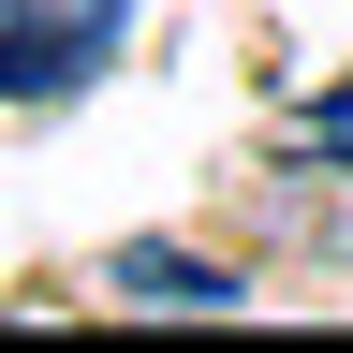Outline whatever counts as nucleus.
Wrapping results in <instances>:
<instances>
[{
	"instance_id": "nucleus-1",
	"label": "nucleus",
	"mask_w": 353,
	"mask_h": 353,
	"mask_svg": "<svg viewBox=\"0 0 353 353\" xmlns=\"http://www.w3.org/2000/svg\"><path fill=\"white\" fill-rule=\"evenodd\" d=\"M118 0H0V103H74L118 59Z\"/></svg>"
},
{
	"instance_id": "nucleus-2",
	"label": "nucleus",
	"mask_w": 353,
	"mask_h": 353,
	"mask_svg": "<svg viewBox=\"0 0 353 353\" xmlns=\"http://www.w3.org/2000/svg\"><path fill=\"white\" fill-rule=\"evenodd\" d=\"M103 280H118L132 309H250V280H236V265H192V250H162V236H132Z\"/></svg>"
}]
</instances>
